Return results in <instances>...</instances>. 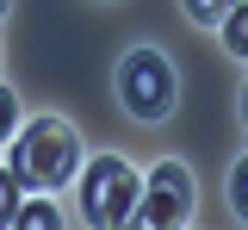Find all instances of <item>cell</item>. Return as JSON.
<instances>
[{
	"label": "cell",
	"mask_w": 248,
	"mask_h": 230,
	"mask_svg": "<svg viewBox=\"0 0 248 230\" xmlns=\"http://www.w3.org/2000/svg\"><path fill=\"white\" fill-rule=\"evenodd\" d=\"M81 168V137L68 118H31L25 137H13V174L25 187H62Z\"/></svg>",
	"instance_id": "6da1fadb"
},
{
	"label": "cell",
	"mask_w": 248,
	"mask_h": 230,
	"mask_svg": "<svg viewBox=\"0 0 248 230\" xmlns=\"http://www.w3.org/2000/svg\"><path fill=\"white\" fill-rule=\"evenodd\" d=\"M0 6H6V0H0Z\"/></svg>",
	"instance_id": "7c38bea8"
},
{
	"label": "cell",
	"mask_w": 248,
	"mask_h": 230,
	"mask_svg": "<svg viewBox=\"0 0 248 230\" xmlns=\"http://www.w3.org/2000/svg\"><path fill=\"white\" fill-rule=\"evenodd\" d=\"M223 44H230V50L248 63V0H236V6L223 13Z\"/></svg>",
	"instance_id": "5b68a950"
},
{
	"label": "cell",
	"mask_w": 248,
	"mask_h": 230,
	"mask_svg": "<svg viewBox=\"0 0 248 230\" xmlns=\"http://www.w3.org/2000/svg\"><path fill=\"white\" fill-rule=\"evenodd\" d=\"M137 168L124 156H99V162L81 174V212L87 224H130L137 218Z\"/></svg>",
	"instance_id": "7a4b0ae2"
},
{
	"label": "cell",
	"mask_w": 248,
	"mask_h": 230,
	"mask_svg": "<svg viewBox=\"0 0 248 230\" xmlns=\"http://www.w3.org/2000/svg\"><path fill=\"white\" fill-rule=\"evenodd\" d=\"M13 118H19V106H13V94H6V87H0V143L13 137Z\"/></svg>",
	"instance_id": "30bf717a"
},
{
	"label": "cell",
	"mask_w": 248,
	"mask_h": 230,
	"mask_svg": "<svg viewBox=\"0 0 248 230\" xmlns=\"http://www.w3.org/2000/svg\"><path fill=\"white\" fill-rule=\"evenodd\" d=\"M230 205H236V218H248V156L236 162V174H230Z\"/></svg>",
	"instance_id": "9c48e42d"
},
{
	"label": "cell",
	"mask_w": 248,
	"mask_h": 230,
	"mask_svg": "<svg viewBox=\"0 0 248 230\" xmlns=\"http://www.w3.org/2000/svg\"><path fill=\"white\" fill-rule=\"evenodd\" d=\"M13 224H25V230H56L62 218H56V205H50V199H25V205H19V218H13Z\"/></svg>",
	"instance_id": "8992f818"
},
{
	"label": "cell",
	"mask_w": 248,
	"mask_h": 230,
	"mask_svg": "<svg viewBox=\"0 0 248 230\" xmlns=\"http://www.w3.org/2000/svg\"><path fill=\"white\" fill-rule=\"evenodd\" d=\"M25 181H19V174H13V168H0V224H13V218H19V205H25Z\"/></svg>",
	"instance_id": "52a82bcc"
},
{
	"label": "cell",
	"mask_w": 248,
	"mask_h": 230,
	"mask_svg": "<svg viewBox=\"0 0 248 230\" xmlns=\"http://www.w3.org/2000/svg\"><path fill=\"white\" fill-rule=\"evenodd\" d=\"M192 218V174L180 162H155L149 174V193L137 199V218L130 224H149V230H174Z\"/></svg>",
	"instance_id": "277c9868"
},
{
	"label": "cell",
	"mask_w": 248,
	"mask_h": 230,
	"mask_svg": "<svg viewBox=\"0 0 248 230\" xmlns=\"http://www.w3.org/2000/svg\"><path fill=\"white\" fill-rule=\"evenodd\" d=\"M236 0H186V13L199 19V25H223V13H230Z\"/></svg>",
	"instance_id": "ba28073f"
},
{
	"label": "cell",
	"mask_w": 248,
	"mask_h": 230,
	"mask_svg": "<svg viewBox=\"0 0 248 230\" xmlns=\"http://www.w3.org/2000/svg\"><path fill=\"white\" fill-rule=\"evenodd\" d=\"M118 99L130 118H161L174 106V63L161 50H130L118 63Z\"/></svg>",
	"instance_id": "3957f363"
},
{
	"label": "cell",
	"mask_w": 248,
	"mask_h": 230,
	"mask_svg": "<svg viewBox=\"0 0 248 230\" xmlns=\"http://www.w3.org/2000/svg\"><path fill=\"white\" fill-rule=\"evenodd\" d=\"M242 112H248V87H242Z\"/></svg>",
	"instance_id": "8fae6325"
}]
</instances>
